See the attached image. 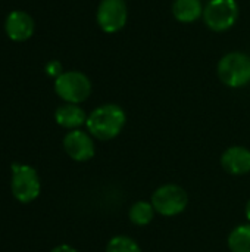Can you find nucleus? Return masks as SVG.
Returning a JSON list of instances; mask_svg holds the SVG:
<instances>
[{
    "mask_svg": "<svg viewBox=\"0 0 250 252\" xmlns=\"http://www.w3.org/2000/svg\"><path fill=\"white\" fill-rule=\"evenodd\" d=\"M125 111L116 103H105L97 106L87 117L85 127L88 133L102 142L115 139L125 127Z\"/></svg>",
    "mask_w": 250,
    "mask_h": 252,
    "instance_id": "obj_1",
    "label": "nucleus"
},
{
    "mask_svg": "<svg viewBox=\"0 0 250 252\" xmlns=\"http://www.w3.org/2000/svg\"><path fill=\"white\" fill-rule=\"evenodd\" d=\"M217 72L225 86L240 89L250 83V56L243 52H230L220 59Z\"/></svg>",
    "mask_w": 250,
    "mask_h": 252,
    "instance_id": "obj_2",
    "label": "nucleus"
},
{
    "mask_svg": "<svg viewBox=\"0 0 250 252\" xmlns=\"http://www.w3.org/2000/svg\"><path fill=\"white\" fill-rule=\"evenodd\" d=\"M55 92L66 103L78 105L91 94V81L80 71H66L55 80Z\"/></svg>",
    "mask_w": 250,
    "mask_h": 252,
    "instance_id": "obj_3",
    "label": "nucleus"
},
{
    "mask_svg": "<svg viewBox=\"0 0 250 252\" xmlns=\"http://www.w3.org/2000/svg\"><path fill=\"white\" fill-rule=\"evenodd\" d=\"M150 202L159 216L175 217L187 208L189 195L181 186L174 183H167L159 186L153 192Z\"/></svg>",
    "mask_w": 250,
    "mask_h": 252,
    "instance_id": "obj_4",
    "label": "nucleus"
},
{
    "mask_svg": "<svg viewBox=\"0 0 250 252\" xmlns=\"http://www.w3.org/2000/svg\"><path fill=\"white\" fill-rule=\"evenodd\" d=\"M10 189L16 201L22 204H29L40 195V177L37 171L25 164L15 162L12 165V182Z\"/></svg>",
    "mask_w": 250,
    "mask_h": 252,
    "instance_id": "obj_5",
    "label": "nucleus"
},
{
    "mask_svg": "<svg viewBox=\"0 0 250 252\" xmlns=\"http://www.w3.org/2000/svg\"><path fill=\"white\" fill-rule=\"evenodd\" d=\"M239 18V4L236 0H209L203 9V21L209 30L224 32L230 30Z\"/></svg>",
    "mask_w": 250,
    "mask_h": 252,
    "instance_id": "obj_6",
    "label": "nucleus"
},
{
    "mask_svg": "<svg viewBox=\"0 0 250 252\" xmlns=\"http://www.w3.org/2000/svg\"><path fill=\"white\" fill-rule=\"evenodd\" d=\"M128 19V9L125 0H102L96 12V21L99 27L108 32L113 34L122 30Z\"/></svg>",
    "mask_w": 250,
    "mask_h": 252,
    "instance_id": "obj_7",
    "label": "nucleus"
},
{
    "mask_svg": "<svg viewBox=\"0 0 250 252\" xmlns=\"http://www.w3.org/2000/svg\"><path fill=\"white\" fill-rule=\"evenodd\" d=\"M63 149L68 157L77 162L90 161L96 154L93 136L83 130H71L63 137Z\"/></svg>",
    "mask_w": 250,
    "mask_h": 252,
    "instance_id": "obj_8",
    "label": "nucleus"
},
{
    "mask_svg": "<svg viewBox=\"0 0 250 252\" xmlns=\"http://www.w3.org/2000/svg\"><path fill=\"white\" fill-rule=\"evenodd\" d=\"M4 31L13 41H25L34 34V19L24 10H13L4 21Z\"/></svg>",
    "mask_w": 250,
    "mask_h": 252,
    "instance_id": "obj_9",
    "label": "nucleus"
},
{
    "mask_svg": "<svg viewBox=\"0 0 250 252\" xmlns=\"http://www.w3.org/2000/svg\"><path fill=\"white\" fill-rule=\"evenodd\" d=\"M222 168L233 176L250 173V151L245 146H230L221 157Z\"/></svg>",
    "mask_w": 250,
    "mask_h": 252,
    "instance_id": "obj_10",
    "label": "nucleus"
},
{
    "mask_svg": "<svg viewBox=\"0 0 250 252\" xmlns=\"http://www.w3.org/2000/svg\"><path fill=\"white\" fill-rule=\"evenodd\" d=\"M87 114L84 109L75 103H65L60 105L56 112H55V120L56 123L68 130H78L81 126L87 123Z\"/></svg>",
    "mask_w": 250,
    "mask_h": 252,
    "instance_id": "obj_11",
    "label": "nucleus"
},
{
    "mask_svg": "<svg viewBox=\"0 0 250 252\" xmlns=\"http://www.w3.org/2000/svg\"><path fill=\"white\" fill-rule=\"evenodd\" d=\"M203 6L200 0H174L172 15L178 22L190 24L203 16Z\"/></svg>",
    "mask_w": 250,
    "mask_h": 252,
    "instance_id": "obj_12",
    "label": "nucleus"
},
{
    "mask_svg": "<svg viewBox=\"0 0 250 252\" xmlns=\"http://www.w3.org/2000/svg\"><path fill=\"white\" fill-rule=\"evenodd\" d=\"M155 208L152 205V202L147 201H137L136 204L131 205L130 211H128V219L133 224L136 226H147L152 223V220L155 219Z\"/></svg>",
    "mask_w": 250,
    "mask_h": 252,
    "instance_id": "obj_13",
    "label": "nucleus"
},
{
    "mask_svg": "<svg viewBox=\"0 0 250 252\" xmlns=\"http://www.w3.org/2000/svg\"><path fill=\"white\" fill-rule=\"evenodd\" d=\"M228 248L231 252H250V223L240 224L231 230Z\"/></svg>",
    "mask_w": 250,
    "mask_h": 252,
    "instance_id": "obj_14",
    "label": "nucleus"
},
{
    "mask_svg": "<svg viewBox=\"0 0 250 252\" xmlns=\"http://www.w3.org/2000/svg\"><path fill=\"white\" fill-rule=\"evenodd\" d=\"M106 252H141V248L133 238L118 235L108 242Z\"/></svg>",
    "mask_w": 250,
    "mask_h": 252,
    "instance_id": "obj_15",
    "label": "nucleus"
},
{
    "mask_svg": "<svg viewBox=\"0 0 250 252\" xmlns=\"http://www.w3.org/2000/svg\"><path fill=\"white\" fill-rule=\"evenodd\" d=\"M62 72H63L62 71V63L59 61H50V62H47V65H46V74L49 77H53L56 80Z\"/></svg>",
    "mask_w": 250,
    "mask_h": 252,
    "instance_id": "obj_16",
    "label": "nucleus"
},
{
    "mask_svg": "<svg viewBox=\"0 0 250 252\" xmlns=\"http://www.w3.org/2000/svg\"><path fill=\"white\" fill-rule=\"evenodd\" d=\"M50 252H77V250L69 245H59V247L53 248Z\"/></svg>",
    "mask_w": 250,
    "mask_h": 252,
    "instance_id": "obj_17",
    "label": "nucleus"
},
{
    "mask_svg": "<svg viewBox=\"0 0 250 252\" xmlns=\"http://www.w3.org/2000/svg\"><path fill=\"white\" fill-rule=\"evenodd\" d=\"M245 213H246V219H248V221L250 223V199L248 201V204H246V210H245Z\"/></svg>",
    "mask_w": 250,
    "mask_h": 252,
    "instance_id": "obj_18",
    "label": "nucleus"
}]
</instances>
